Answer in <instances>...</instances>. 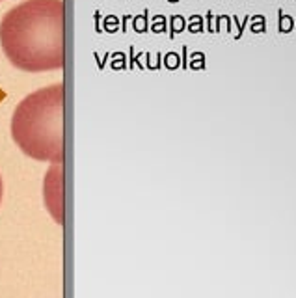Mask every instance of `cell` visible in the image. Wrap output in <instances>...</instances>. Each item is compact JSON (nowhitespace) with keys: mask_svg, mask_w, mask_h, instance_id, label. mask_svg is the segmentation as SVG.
<instances>
[{"mask_svg":"<svg viewBox=\"0 0 296 298\" xmlns=\"http://www.w3.org/2000/svg\"><path fill=\"white\" fill-rule=\"evenodd\" d=\"M2 196H4V183H2V175H0V203H2Z\"/></svg>","mask_w":296,"mask_h":298,"instance_id":"277c9868","label":"cell"},{"mask_svg":"<svg viewBox=\"0 0 296 298\" xmlns=\"http://www.w3.org/2000/svg\"><path fill=\"white\" fill-rule=\"evenodd\" d=\"M0 2H2V0H0Z\"/></svg>","mask_w":296,"mask_h":298,"instance_id":"5b68a950","label":"cell"},{"mask_svg":"<svg viewBox=\"0 0 296 298\" xmlns=\"http://www.w3.org/2000/svg\"><path fill=\"white\" fill-rule=\"evenodd\" d=\"M45 202L50 215L56 222H63V209H62V164H54L48 170L45 179Z\"/></svg>","mask_w":296,"mask_h":298,"instance_id":"3957f363","label":"cell"},{"mask_svg":"<svg viewBox=\"0 0 296 298\" xmlns=\"http://www.w3.org/2000/svg\"><path fill=\"white\" fill-rule=\"evenodd\" d=\"M0 45L13 67L26 73L62 69L65 63L63 0H26L0 21Z\"/></svg>","mask_w":296,"mask_h":298,"instance_id":"6da1fadb","label":"cell"},{"mask_svg":"<svg viewBox=\"0 0 296 298\" xmlns=\"http://www.w3.org/2000/svg\"><path fill=\"white\" fill-rule=\"evenodd\" d=\"M63 84H52L26 95L12 118L13 142L26 157L62 164L63 162Z\"/></svg>","mask_w":296,"mask_h":298,"instance_id":"7a4b0ae2","label":"cell"}]
</instances>
